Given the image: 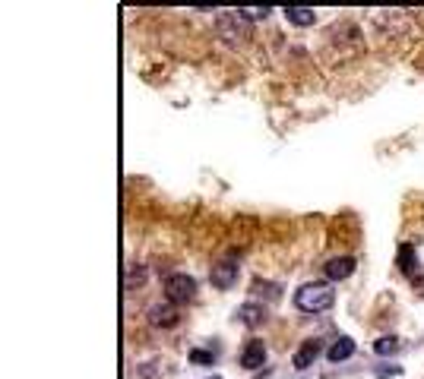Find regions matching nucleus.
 Wrapping results in <instances>:
<instances>
[{"mask_svg": "<svg viewBox=\"0 0 424 379\" xmlns=\"http://www.w3.org/2000/svg\"><path fill=\"white\" fill-rule=\"evenodd\" d=\"M335 300V291L323 282H311L304 288L295 291V307L301 313H320V310H329Z\"/></svg>", "mask_w": 424, "mask_h": 379, "instance_id": "f257e3e1", "label": "nucleus"}, {"mask_svg": "<svg viewBox=\"0 0 424 379\" xmlns=\"http://www.w3.org/2000/svg\"><path fill=\"white\" fill-rule=\"evenodd\" d=\"M165 298H168V304H187L196 298V282L187 272H172L165 278Z\"/></svg>", "mask_w": 424, "mask_h": 379, "instance_id": "f03ea898", "label": "nucleus"}, {"mask_svg": "<svg viewBox=\"0 0 424 379\" xmlns=\"http://www.w3.org/2000/svg\"><path fill=\"white\" fill-rule=\"evenodd\" d=\"M209 282L216 284L219 291H228L231 284L238 282V262H234V260H222L219 266H212V275H209Z\"/></svg>", "mask_w": 424, "mask_h": 379, "instance_id": "7ed1b4c3", "label": "nucleus"}, {"mask_svg": "<svg viewBox=\"0 0 424 379\" xmlns=\"http://www.w3.org/2000/svg\"><path fill=\"white\" fill-rule=\"evenodd\" d=\"M263 364H266V344L260 338H250L244 344V351H241V367L244 370H260Z\"/></svg>", "mask_w": 424, "mask_h": 379, "instance_id": "20e7f679", "label": "nucleus"}, {"mask_svg": "<svg viewBox=\"0 0 424 379\" xmlns=\"http://www.w3.org/2000/svg\"><path fill=\"white\" fill-rule=\"evenodd\" d=\"M326 278H333V282H342V278H349L351 272H355V256H335V260L326 262Z\"/></svg>", "mask_w": 424, "mask_h": 379, "instance_id": "39448f33", "label": "nucleus"}, {"mask_svg": "<svg viewBox=\"0 0 424 379\" xmlns=\"http://www.w3.org/2000/svg\"><path fill=\"white\" fill-rule=\"evenodd\" d=\"M317 354H320V342H317V338H307V342L295 351V360H291V364H295V370H307V367L317 360Z\"/></svg>", "mask_w": 424, "mask_h": 379, "instance_id": "423d86ee", "label": "nucleus"}, {"mask_svg": "<svg viewBox=\"0 0 424 379\" xmlns=\"http://www.w3.org/2000/svg\"><path fill=\"white\" fill-rule=\"evenodd\" d=\"M149 322L162 329H172L178 322V310L172 304H156V307H149Z\"/></svg>", "mask_w": 424, "mask_h": 379, "instance_id": "0eeeda50", "label": "nucleus"}, {"mask_svg": "<svg viewBox=\"0 0 424 379\" xmlns=\"http://www.w3.org/2000/svg\"><path fill=\"white\" fill-rule=\"evenodd\" d=\"M355 354V342H351L349 335H342V338H335V344L333 348H329V360H333V364H342V360H349V357Z\"/></svg>", "mask_w": 424, "mask_h": 379, "instance_id": "6e6552de", "label": "nucleus"}, {"mask_svg": "<svg viewBox=\"0 0 424 379\" xmlns=\"http://www.w3.org/2000/svg\"><path fill=\"white\" fill-rule=\"evenodd\" d=\"M285 16H288L291 26H313L317 23V13H313L311 7H288L285 10Z\"/></svg>", "mask_w": 424, "mask_h": 379, "instance_id": "1a4fd4ad", "label": "nucleus"}, {"mask_svg": "<svg viewBox=\"0 0 424 379\" xmlns=\"http://www.w3.org/2000/svg\"><path fill=\"white\" fill-rule=\"evenodd\" d=\"M238 316H241V322H247V326H260L263 316H266V310H263L260 304H244L238 310Z\"/></svg>", "mask_w": 424, "mask_h": 379, "instance_id": "9d476101", "label": "nucleus"}, {"mask_svg": "<svg viewBox=\"0 0 424 379\" xmlns=\"http://www.w3.org/2000/svg\"><path fill=\"white\" fill-rule=\"evenodd\" d=\"M399 272L402 275H412V272H415V250H412L409 244L399 246Z\"/></svg>", "mask_w": 424, "mask_h": 379, "instance_id": "9b49d317", "label": "nucleus"}, {"mask_svg": "<svg viewBox=\"0 0 424 379\" xmlns=\"http://www.w3.org/2000/svg\"><path fill=\"white\" fill-rule=\"evenodd\" d=\"M396 348H399V338H396V335H383V338H377V342H374V351H377L380 357L393 354Z\"/></svg>", "mask_w": 424, "mask_h": 379, "instance_id": "f8f14e48", "label": "nucleus"}, {"mask_svg": "<svg viewBox=\"0 0 424 379\" xmlns=\"http://www.w3.org/2000/svg\"><path fill=\"white\" fill-rule=\"evenodd\" d=\"M190 364H212L209 351H190Z\"/></svg>", "mask_w": 424, "mask_h": 379, "instance_id": "ddd939ff", "label": "nucleus"}, {"mask_svg": "<svg viewBox=\"0 0 424 379\" xmlns=\"http://www.w3.org/2000/svg\"><path fill=\"white\" fill-rule=\"evenodd\" d=\"M399 373H402L399 367H380L377 376H380V379H389V376H399Z\"/></svg>", "mask_w": 424, "mask_h": 379, "instance_id": "4468645a", "label": "nucleus"}, {"mask_svg": "<svg viewBox=\"0 0 424 379\" xmlns=\"http://www.w3.org/2000/svg\"><path fill=\"white\" fill-rule=\"evenodd\" d=\"M212 379H216V376H212Z\"/></svg>", "mask_w": 424, "mask_h": 379, "instance_id": "2eb2a0df", "label": "nucleus"}]
</instances>
